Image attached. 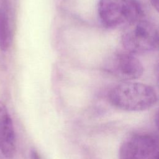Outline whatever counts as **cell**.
Returning <instances> with one entry per match:
<instances>
[{
    "mask_svg": "<svg viewBox=\"0 0 159 159\" xmlns=\"http://www.w3.org/2000/svg\"><path fill=\"white\" fill-rule=\"evenodd\" d=\"M98 14L104 27L117 29L142 18L143 11L136 0H99Z\"/></svg>",
    "mask_w": 159,
    "mask_h": 159,
    "instance_id": "7a4b0ae2",
    "label": "cell"
},
{
    "mask_svg": "<svg viewBox=\"0 0 159 159\" xmlns=\"http://www.w3.org/2000/svg\"><path fill=\"white\" fill-rule=\"evenodd\" d=\"M121 41L125 51L132 54H143L158 47V29L154 24L142 18L124 28Z\"/></svg>",
    "mask_w": 159,
    "mask_h": 159,
    "instance_id": "3957f363",
    "label": "cell"
},
{
    "mask_svg": "<svg viewBox=\"0 0 159 159\" xmlns=\"http://www.w3.org/2000/svg\"><path fill=\"white\" fill-rule=\"evenodd\" d=\"M16 151V138L11 116L6 105L0 101V152L6 158H12Z\"/></svg>",
    "mask_w": 159,
    "mask_h": 159,
    "instance_id": "8992f818",
    "label": "cell"
},
{
    "mask_svg": "<svg viewBox=\"0 0 159 159\" xmlns=\"http://www.w3.org/2000/svg\"><path fill=\"white\" fill-rule=\"evenodd\" d=\"M30 158L31 159H40L39 155L35 150H31V152H30Z\"/></svg>",
    "mask_w": 159,
    "mask_h": 159,
    "instance_id": "ba28073f",
    "label": "cell"
},
{
    "mask_svg": "<svg viewBox=\"0 0 159 159\" xmlns=\"http://www.w3.org/2000/svg\"><path fill=\"white\" fill-rule=\"evenodd\" d=\"M151 4H152L153 7H155L157 10L158 8V0H150Z\"/></svg>",
    "mask_w": 159,
    "mask_h": 159,
    "instance_id": "9c48e42d",
    "label": "cell"
},
{
    "mask_svg": "<svg viewBox=\"0 0 159 159\" xmlns=\"http://www.w3.org/2000/svg\"><path fill=\"white\" fill-rule=\"evenodd\" d=\"M119 159H158V140L149 133L133 134L122 143Z\"/></svg>",
    "mask_w": 159,
    "mask_h": 159,
    "instance_id": "277c9868",
    "label": "cell"
},
{
    "mask_svg": "<svg viewBox=\"0 0 159 159\" xmlns=\"http://www.w3.org/2000/svg\"><path fill=\"white\" fill-rule=\"evenodd\" d=\"M110 103L115 107L131 112L152 108L157 102V94L152 86L137 82L127 81L116 85L108 94Z\"/></svg>",
    "mask_w": 159,
    "mask_h": 159,
    "instance_id": "6da1fadb",
    "label": "cell"
},
{
    "mask_svg": "<svg viewBox=\"0 0 159 159\" xmlns=\"http://www.w3.org/2000/svg\"><path fill=\"white\" fill-rule=\"evenodd\" d=\"M12 43V30L7 11L0 7V50L6 52Z\"/></svg>",
    "mask_w": 159,
    "mask_h": 159,
    "instance_id": "52a82bcc",
    "label": "cell"
},
{
    "mask_svg": "<svg viewBox=\"0 0 159 159\" xmlns=\"http://www.w3.org/2000/svg\"><path fill=\"white\" fill-rule=\"evenodd\" d=\"M105 71L125 81L139 78L143 74L141 62L133 54L125 51L116 52L110 55L104 64Z\"/></svg>",
    "mask_w": 159,
    "mask_h": 159,
    "instance_id": "5b68a950",
    "label": "cell"
}]
</instances>
